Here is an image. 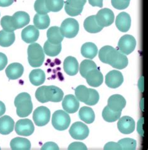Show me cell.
I'll list each match as a JSON object with an SVG mask.
<instances>
[{
    "mask_svg": "<svg viewBox=\"0 0 148 150\" xmlns=\"http://www.w3.org/2000/svg\"><path fill=\"white\" fill-rule=\"evenodd\" d=\"M12 21L16 29H21L29 24L30 21V17L26 12L18 11L12 16Z\"/></svg>",
    "mask_w": 148,
    "mask_h": 150,
    "instance_id": "ffe728a7",
    "label": "cell"
},
{
    "mask_svg": "<svg viewBox=\"0 0 148 150\" xmlns=\"http://www.w3.org/2000/svg\"><path fill=\"white\" fill-rule=\"evenodd\" d=\"M64 0H46V4L48 11L50 12H58L63 8Z\"/></svg>",
    "mask_w": 148,
    "mask_h": 150,
    "instance_id": "d590c367",
    "label": "cell"
},
{
    "mask_svg": "<svg viewBox=\"0 0 148 150\" xmlns=\"http://www.w3.org/2000/svg\"><path fill=\"white\" fill-rule=\"evenodd\" d=\"M97 68L95 62H94L91 60H84V61L80 64V71L81 76L85 78L86 74L91 71L92 69Z\"/></svg>",
    "mask_w": 148,
    "mask_h": 150,
    "instance_id": "e575fe53",
    "label": "cell"
},
{
    "mask_svg": "<svg viewBox=\"0 0 148 150\" xmlns=\"http://www.w3.org/2000/svg\"><path fill=\"white\" fill-rule=\"evenodd\" d=\"M14 2V0H0V6L8 7L11 5Z\"/></svg>",
    "mask_w": 148,
    "mask_h": 150,
    "instance_id": "7dc6e473",
    "label": "cell"
},
{
    "mask_svg": "<svg viewBox=\"0 0 148 150\" xmlns=\"http://www.w3.org/2000/svg\"><path fill=\"white\" fill-rule=\"evenodd\" d=\"M14 128V122L8 115L0 118V133L6 135L11 133Z\"/></svg>",
    "mask_w": 148,
    "mask_h": 150,
    "instance_id": "603a6c76",
    "label": "cell"
},
{
    "mask_svg": "<svg viewBox=\"0 0 148 150\" xmlns=\"http://www.w3.org/2000/svg\"><path fill=\"white\" fill-rule=\"evenodd\" d=\"M105 150H121V148L118 143L109 142L106 144L104 147Z\"/></svg>",
    "mask_w": 148,
    "mask_h": 150,
    "instance_id": "ee69618b",
    "label": "cell"
},
{
    "mask_svg": "<svg viewBox=\"0 0 148 150\" xmlns=\"http://www.w3.org/2000/svg\"><path fill=\"white\" fill-rule=\"evenodd\" d=\"M87 83L90 86L97 87L100 86L103 82V76L99 67L92 69L85 77Z\"/></svg>",
    "mask_w": 148,
    "mask_h": 150,
    "instance_id": "2e32d148",
    "label": "cell"
},
{
    "mask_svg": "<svg viewBox=\"0 0 148 150\" xmlns=\"http://www.w3.org/2000/svg\"><path fill=\"white\" fill-rule=\"evenodd\" d=\"M124 81L122 73L119 71H111L108 72L105 78V83L106 86L111 88H116L119 87Z\"/></svg>",
    "mask_w": 148,
    "mask_h": 150,
    "instance_id": "4fadbf2b",
    "label": "cell"
},
{
    "mask_svg": "<svg viewBox=\"0 0 148 150\" xmlns=\"http://www.w3.org/2000/svg\"><path fill=\"white\" fill-rule=\"evenodd\" d=\"M8 63V59L4 54L0 52V71H2L6 66Z\"/></svg>",
    "mask_w": 148,
    "mask_h": 150,
    "instance_id": "f6af8a7d",
    "label": "cell"
},
{
    "mask_svg": "<svg viewBox=\"0 0 148 150\" xmlns=\"http://www.w3.org/2000/svg\"><path fill=\"white\" fill-rule=\"evenodd\" d=\"M63 96L62 90L54 86H41L37 89L35 93L36 99L43 103L48 102H60L63 100Z\"/></svg>",
    "mask_w": 148,
    "mask_h": 150,
    "instance_id": "7a4b0ae2",
    "label": "cell"
},
{
    "mask_svg": "<svg viewBox=\"0 0 148 150\" xmlns=\"http://www.w3.org/2000/svg\"><path fill=\"white\" fill-rule=\"evenodd\" d=\"M117 143L122 150H134L136 148V141L132 138H123Z\"/></svg>",
    "mask_w": 148,
    "mask_h": 150,
    "instance_id": "8d00e7d4",
    "label": "cell"
},
{
    "mask_svg": "<svg viewBox=\"0 0 148 150\" xmlns=\"http://www.w3.org/2000/svg\"><path fill=\"white\" fill-rule=\"evenodd\" d=\"M86 0H66L65 9L66 13L71 16L80 15L83 10Z\"/></svg>",
    "mask_w": 148,
    "mask_h": 150,
    "instance_id": "30bf717a",
    "label": "cell"
},
{
    "mask_svg": "<svg viewBox=\"0 0 148 150\" xmlns=\"http://www.w3.org/2000/svg\"><path fill=\"white\" fill-rule=\"evenodd\" d=\"M34 131V125L29 119L19 120L15 125V132L18 135L28 137L31 135Z\"/></svg>",
    "mask_w": 148,
    "mask_h": 150,
    "instance_id": "7c38bea8",
    "label": "cell"
},
{
    "mask_svg": "<svg viewBox=\"0 0 148 150\" xmlns=\"http://www.w3.org/2000/svg\"><path fill=\"white\" fill-rule=\"evenodd\" d=\"M121 112H116L112 110L107 105L103 109L102 116L103 119L107 122H115L120 118Z\"/></svg>",
    "mask_w": 148,
    "mask_h": 150,
    "instance_id": "d6a6232c",
    "label": "cell"
},
{
    "mask_svg": "<svg viewBox=\"0 0 148 150\" xmlns=\"http://www.w3.org/2000/svg\"><path fill=\"white\" fill-rule=\"evenodd\" d=\"M59 149L58 146L54 142H47L41 148L42 150H59Z\"/></svg>",
    "mask_w": 148,
    "mask_h": 150,
    "instance_id": "7bdbcfd3",
    "label": "cell"
},
{
    "mask_svg": "<svg viewBox=\"0 0 148 150\" xmlns=\"http://www.w3.org/2000/svg\"><path fill=\"white\" fill-rule=\"evenodd\" d=\"M34 8L38 14H46L49 12L46 7V0H36L34 3Z\"/></svg>",
    "mask_w": 148,
    "mask_h": 150,
    "instance_id": "f35d334b",
    "label": "cell"
},
{
    "mask_svg": "<svg viewBox=\"0 0 148 150\" xmlns=\"http://www.w3.org/2000/svg\"><path fill=\"white\" fill-rule=\"evenodd\" d=\"M96 21L102 28L111 25L115 21V15L111 9L104 8L99 11L96 15Z\"/></svg>",
    "mask_w": 148,
    "mask_h": 150,
    "instance_id": "8fae6325",
    "label": "cell"
},
{
    "mask_svg": "<svg viewBox=\"0 0 148 150\" xmlns=\"http://www.w3.org/2000/svg\"><path fill=\"white\" fill-rule=\"evenodd\" d=\"M1 25L4 31H5L13 32L16 30L13 24L12 16H5L3 17L1 20Z\"/></svg>",
    "mask_w": 148,
    "mask_h": 150,
    "instance_id": "74e56055",
    "label": "cell"
},
{
    "mask_svg": "<svg viewBox=\"0 0 148 150\" xmlns=\"http://www.w3.org/2000/svg\"><path fill=\"white\" fill-rule=\"evenodd\" d=\"M29 79L30 82L35 86L42 85L46 79L45 73L41 69H34L29 74Z\"/></svg>",
    "mask_w": 148,
    "mask_h": 150,
    "instance_id": "484cf974",
    "label": "cell"
},
{
    "mask_svg": "<svg viewBox=\"0 0 148 150\" xmlns=\"http://www.w3.org/2000/svg\"><path fill=\"white\" fill-rule=\"evenodd\" d=\"M84 28L88 33H97L102 30V28L98 24L96 16L92 15L88 17L84 22Z\"/></svg>",
    "mask_w": 148,
    "mask_h": 150,
    "instance_id": "d4e9b609",
    "label": "cell"
},
{
    "mask_svg": "<svg viewBox=\"0 0 148 150\" xmlns=\"http://www.w3.org/2000/svg\"><path fill=\"white\" fill-rule=\"evenodd\" d=\"M75 96L79 101L86 103L90 97V88L85 86H79L75 88Z\"/></svg>",
    "mask_w": 148,
    "mask_h": 150,
    "instance_id": "836d02e7",
    "label": "cell"
},
{
    "mask_svg": "<svg viewBox=\"0 0 148 150\" xmlns=\"http://www.w3.org/2000/svg\"><path fill=\"white\" fill-rule=\"evenodd\" d=\"M10 146L13 150H28L30 149L31 144L28 139L17 137L11 141Z\"/></svg>",
    "mask_w": 148,
    "mask_h": 150,
    "instance_id": "4316f807",
    "label": "cell"
},
{
    "mask_svg": "<svg viewBox=\"0 0 148 150\" xmlns=\"http://www.w3.org/2000/svg\"><path fill=\"white\" fill-rule=\"evenodd\" d=\"M62 105L65 112L69 113H74L78 110L80 101L73 95H67L63 100Z\"/></svg>",
    "mask_w": 148,
    "mask_h": 150,
    "instance_id": "9a60e30c",
    "label": "cell"
},
{
    "mask_svg": "<svg viewBox=\"0 0 148 150\" xmlns=\"http://www.w3.org/2000/svg\"><path fill=\"white\" fill-rule=\"evenodd\" d=\"M102 1L103 0H89V3H90L92 6H97L100 8H102Z\"/></svg>",
    "mask_w": 148,
    "mask_h": 150,
    "instance_id": "bcb514c9",
    "label": "cell"
},
{
    "mask_svg": "<svg viewBox=\"0 0 148 150\" xmlns=\"http://www.w3.org/2000/svg\"><path fill=\"white\" fill-rule=\"evenodd\" d=\"M130 1L125 0H111L112 6L117 9H125L129 6Z\"/></svg>",
    "mask_w": 148,
    "mask_h": 150,
    "instance_id": "60d3db41",
    "label": "cell"
},
{
    "mask_svg": "<svg viewBox=\"0 0 148 150\" xmlns=\"http://www.w3.org/2000/svg\"><path fill=\"white\" fill-rule=\"evenodd\" d=\"M125 1H130V0H125Z\"/></svg>",
    "mask_w": 148,
    "mask_h": 150,
    "instance_id": "681fc988",
    "label": "cell"
},
{
    "mask_svg": "<svg viewBox=\"0 0 148 150\" xmlns=\"http://www.w3.org/2000/svg\"><path fill=\"white\" fill-rule=\"evenodd\" d=\"M97 47L92 42H86L84 44L81 49L82 56L90 59L95 58L97 54Z\"/></svg>",
    "mask_w": 148,
    "mask_h": 150,
    "instance_id": "83f0119b",
    "label": "cell"
},
{
    "mask_svg": "<svg viewBox=\"0 0 148 150\" xmlns=\"http://www.w3.org/2000/svg\"><path fill=\"white\" fill-rule=\"evenodd\" d=\"M24 72V67L19 63L9 64L6 69V76L9 80H16L21 77Z\"/></svg>",
    "mask_w": 148,
    "mask_h": 150,
    "instance_id": "44dd1931",
    "label": "cell"
},
{
    "mask_svg": "<svg viewBox=\"0 0 148 150\" xmlns=\"http://www.w3.org/2000/svg\"><path fill=\"white\" fill-rule=\"evenodd\" d=\"M33 23L37 29H45L48 28L50 24V18L47 14H36L34 17Z\"/></svg>",
    "mask_w": 148,
    "mask_h": 150,
    "instance_id": "f546056e",
    "label": "cell"
},
{
    "mask_svg": "<svg viewBox=\"0 0 148 150\" xmlns=\"http://www.w3.org/2000/svg\"><path fill=\"white\" fill-rule=\"evenodd\" d=\"M71 123V118L66 112L57 110L52 117V125L57 130L63 131L66 129Z\"/></svg>",
    "mask_w": 148,
    "mask_h": 150,
    "instance_id": "5b68a950",
    "label": "cell"
},
{
    "mask_svg": "<svg viewBox=\"0 0 148 150\" xmlns=\"http://www.w3.org/2000/svg\"><path fill=\"white\" fill-rule=\"evenodd\" d=\"M51 117L49 110L44 106L38 107L33 112V118L34 123L38 127H43L47 125Z\"/></svg>",
    "mask_w": 148,
    "mask_h": 150,
    "instance_id": "52a82bcc",
    "label": "cell"
},
{
    "mask_svg": "<svg viewBox=\"0 0 148 150\" xmlns=\"http://www.w3.org/2000/svg\"><path fill=\"white\" fill-rule=\"evenodd\" d=\"M79 23L73 18H67L61 23L60 30L63 36L67 38H73L79 32Z\"/></svg>",
    "mask_w": 148,
    "mask_h": 150,
    "instance_id": "8992f818",
    "label": "cell"
},
{
    "mask_svg": "<svg viewBox=\"0 0 148 150\" xmlns=\"http://www.w3.org/2000/svg\"><path fill=\"white\" fill-rule=\"evenodd\" d=\"M48 41L52 44H60L63 41L64 36L61 33L60 28L53 26L49 28L47 31Z\"/></svg>",
    "mask_w": 148,
    "mask_h": 150,
    "instance_id": "cb8c5ba5",
    "label": "cell"
},
{
    "mask_svg": "<svg viewBox=\"0 0 148 150\" xmlns=\"http://www.w3.org/2000/svg\"><path fill=\"white\" fill-rule=\"evenodd\" d=\"M15 41V34L14 32H7L2 30L0 31V46L9 47L11 46Z\"/></svg>",
    "mask_w": 148,
    "mask_h": 150,
    "instance_id": "1f68e13d",
    "label": "cell"
},
{
    "mask_svg": "<svg viewBox=\"0 0 148 150\" xmlns=\"http://www.w3.org/2000/svg\"><path fill=\"white\" fill-rule=\"evenodd\" d=\"M71 137L78 140H83L90 133V129L85 123L80 122L74 123L69 131Z\"/></svg>",
    "mask_w": 148,
    "mask_h": 150,
    "instance_id": "9c48e42d",
    "label": "cell"
},
{
    "mask_svg": "<svg viewBox=\"0 0 148 150\" xmlns=\"http://www.w3.org/2000/svg\"><path fill=\"white\" fill-rule=\"evenodd\" d=\"M100 100V95L95 89L90 88V97L86 104L87 105H95Z\"/></svg>",
    "mask_w": 148,
    "mask_h": 150,
    "instance_id": "ab89813d",
    "label": "cell"
},
{
    "mask_svg": "<svg viewBox=\"0 0 148 150\" xmlns=\"http://www.w3.org/2000/svg\"><path fill=\"white\" fill-rule=\"evenodd\" d=\"M6 112V107L3 102L0 101V117L3 115Z\"/></svg>",
    "mask_w": 148,
    "mask_h": 150,
    "instance_id": "c3c4849f",
    "label": "cell"
},
{
    "mask_svg": "<svg viewBox=\"0 0 148 150\" xmlns=\"http://www.w3.org/2000/svg\"><path fill=\"white\" fill-rule=\"evenodd\" d=\"M126 105V101L125 98L121 95L115 94L111 96L107 101V106L112 110L119 112H122Z\"/></svg>",
    "mask_w": 148,
    "mask_h": 150,
    "instance_id": "e0dca14e",
    "label": "cell"
},
{
    "mask_svg": "<svg viewBox=\"0 0 148 150\" xmlns=\"http://www.w3.org/2000/svg\"><path fill=\"white\" fill-rule=\"evenodd\" d=\"M136 127L135 121L129 116H125L119 119L117 128L120 132L123 134H130L134 131Z\"/></svg>",
    "mask_w": 148,
    "mask_h": 150,
    "instance_id": "5bb4252c",
    "label": "cell"
},
{
    "mask_svg": "<svg viewBox=\"0 0 148 150\" xmlns=\"http://www.w3.org/2000/svg\"><path fill=\"white\" fill-rule=\"evenodd\" d=\"M61 43L60 44H52L46 41L44 44L43 51L48 56L55 57L58 56L61 51Z\"/></svg>",
    "mask_w": 148,
    "mask_h": 150,
    "instance_id": "4dcf8cb0",
    "label": "cell"
},
{
    "mask_svg": "<svg viewBox=\"0 0 148 150\" xmlns=\"http://www.w3.org/2000/svg\"><path fill=\"white\" fill-rule=\"evenodd\" d=\"M100 61L117 69H123L127 67L128 59L125 54L110 46L102 47L99 52Z\"/></svg>",
    "mask_w": 148,
    "mask_h": 150,
    "instance_id": "6da1fadb",
    "label": "cell"
},
{
    "mask_svg": "<svg viewBox=\"0 0 148 150\" xmlns=\"http://www.w3.org/2000/svg\"><path fill=\"white\" fill-rule=\"evenodd\" d=\"M44 53L41 46L38 43H33L28 48V59L29 65L33 67L42 66L44 61Z\"/></svg>",
    "mask_w": 148,
    "mask_h": 150,
    "instance_id": "277c9868",
    "label": "cell"
},
{
    "mask_svg": "<svg viewBox=\"0 0 148 150\" xmlns=\"http://www.w3.org/2000/svg\"><path fill=\"white\" fill-rule=\"evenodd\" d=\"M136 46V41L135 38L131 35L126 34L122 36L117 44L119 51L125 55L130 54L134 51Z\"/></svg>",
    "mask_w": 148,
    "mask_h": 150,
    "instance_id": "ba28073f",
    "label": "cell"
},
{
    "mask_svg": "<svg viewBox=\"0 0 148 150\" xmlns=\"http://www.w3.org/2000/svg\"><path fill=\"white\" fill-rule=\"evenodd\" d=\"M39 36V31L34 26L30 25L24 28L21 33V38L25 42L31 44L36 41Z\"/></svg>",
    "mask_w": 148,
    "mask_h": 150,
    "instance_id": "ac0fdd59",
    "label": "cell"
},
{
    "mask_svg": "<svg viewBox=\"0 0 148 150\" xmlns=\"http://www.w3.org/2000/svg\"><path fill=\"white\" fill-rule=\"evenodd\" d=\"M79 117L86 123H92L95 120V114L92 109L89 107H83L79 111Z\"/></svg>",
    "mask_w": 148,
    "mask_h": 150,
    "instance_id": "f1b7e54d",
    "label": "cell"
},
{
    "mask_svg": "<svg viewBox=\"0 0 148 150\" xmlns=\"http://www.w3.org/2000/svg\"><path fill=\"white\" fill-rule=\"evenodd\" d=\"M14 105L16 107L18 116L21 118L26 117L33 110V103L29 94L26 92L19 93L14 99Z\"/></svg>",
    "mask_w": 148,
    "mask_h": 150,
    "instance_id": "3957f363",
    "label": "cell"
},
{
    "mask_svg": "<svg viewBox=\"0 0 148 150\" xmlns=\"http://www.w3.org/2000/svg\"><path fill=\"white\" fill-rule=\"evenodd\" d=\"M0 149H1V148H0Z\"/></svg>",
    "mask_w": 148,
    "mask_h": 150,
    "instance_id": "f907efd6",
    "label": "cell"
},
{
    "mask_svg": "<svg viewBox=\"0 0 148 150\" xmlns=\"http://www.w3.org/2000/svg\"><path fill=\"white\" fill-rule=\"evenodd\" d=\"M131 24V19L129 14L122 12L117 15L116 19V26L120 31L125 33L129 31Z\"/></svg>",
    "mask_w": 148,
    "mask_h": 150,
    "instance_id": "d6986e66",
    "label": "cell"
},
{
    "mask_svg": "<svg viewBox=\"0 0 148 150\" xmlns=\"http://www.w3.org/2000/svg\"><path fill=\"white\" fill-rule=\"evenodd\" d=\"M65 72L70 76H75L79 71V64L77 59L72 56L67 57L63 63Z\"/></svg>",
    "mask_w": 148,
    "mask_h": 150,
    "instance_id": "7402d4cb",
    "label": "cell"
},
{
    "mask_svg": "<svg viewBox=\"0 0 148 150\" xmlns=\"http://www.w3.org/2000/svg\"><path fill=\"white\" fill-rule=\"evenodd\" d=\"M69 150H87L88 148L85 144L81 142L72 143L68 147Z\"/></svg>",
    "mask_w": 148,
    "mask_h": 150,
    "instance_id": "b9f144b4",
    "label": "cell"
}]
</instances>
